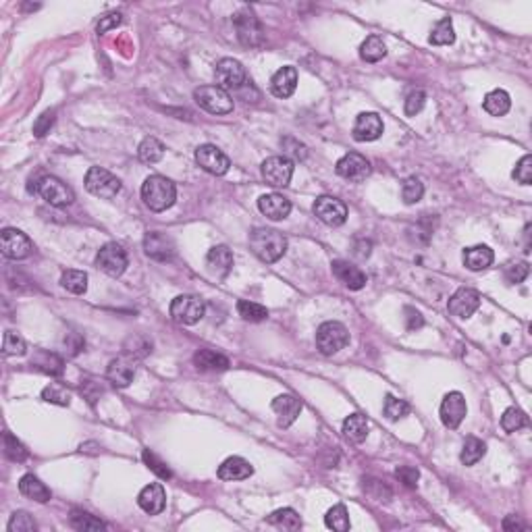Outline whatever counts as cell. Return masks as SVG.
<instances>
[{
	"mask_svg": "<svg viewBox=\"0 0 532 532\" xmlns=\"http://www.w3.org/2000/svg\"><path fill=\"white\" fill-rule=\"evenodd\" d=\"M194 364L200 370H227L229 368V360L213 349H200L195 352Z\"/></svg>",
	"mask_w": 532,
	"mask_h": 532,
	"instance_id": "obj_35",
	"label": "cell"
},
{
	"mask_svg": "<svg viewBox=\"0 0 532 532\" xmlns=\"http://www.w3.org/2000/svg\"><path fill=\"white\" fill-rule=\"evenodd\" d=\"M424 102H426V94L422 92V90H416V92H411L410 96L406 98V106H404V111H406V115L408 117H414V115H418L422 108H424Z\"/></svg>",
	"mask_w": 532,
	"mask_h": 532,
	"instance_id": "obj_56",
	"label": "cell"
},
{
	"mask_svg": "<svg viewBox=\"0 0 532 532\" xmlns=\"http://www.w3.org/2000/svg\"><path fill=\"white\" fill-rule=\"evenodd\" d=\"M138 156L145 165H156L165 156V145L160 144L156 138H144L138 148Z\"/></svg>",
	"mask_w": 532,
	"mask_h": 532,
	"instance_id": "obj_37",
	"label": "cell"
},
{
	"mask_svg": "<svg viewBox=\"0 0 532 532\" xmlns=\"http://www.w3.org/2000/svg\"><path fill=\"white\" fill-rule=\"evenodd\" d=\"M370 433V422L362 414H352L343 420V435L352 443H364Z\"/></svg>",
	"mask_w": 532,
	"mask_h": 532,
	"instance_id": "obj_30",
	"label": "cell"
},
{
	"mask_svg": "<svg viewBox=\"0 0 532 532\" xmlns=\"http://www.w3.org/2000/svg\"><path fill=\"white\" fill-rule=\"evenodd\" d=\"M138 506L144 509L150 516H158L163 513V509L167 506V493L163 488V484L152 483L144 486L138 495Z\"/></svg>",
	"mask_w": 532,
	"mask_h": 532,
	"instance_id": "obj_21",
	"label": "cell"
},
{
	"mask_svg": "<svg viewBox=\"0 0 532 532\" xmlns=\"http://www.w3.org/2000/svg\"><path fill=\"white\" fill-rule=\"evenodd\" d=\"M61 285L69 293H75V295H81L88 291V275L83 270H75V268H69L63 272L61 277Z\"/></svg>",
	"mask_w": 532,
	"mask_h": 532,
	"instance_id": "obj_38",
	"label": "cell"
},
{
	"mask_svg": "<svg viewBox=\"0 0 532 532\" xmlns=\"http://www.w3.org/2000/svg\"><path fill=\"white\" fill-rule=\"evenodd\" d=\"M258 208L266 218L270 220H283L290 217L291 213V202L281 194H265L258 198Z\"/></svg>",
	"mask_w": 532,
	"mask_h": 532,
	"instance_id": "obj_22",
	"label": "cell"
},
{
	"mask_svg": "<svg viewBox=\"0 0 532 532\" xmlns=\"http://www.w3.org/2000/svg\"><path fill=\"white\" fill-rule=\"evenodd\" d=\"M233 24H235L237 38H240V42H242L243 46H247V48H260V46H265V27H262L260 19L256 17V13L252 9L245 6L242 11H237L235 17H233Z\"/></svg>",
	"mask_w": 532,
	"mask_h": 532,
	"instance_id": "obj_3",
	"label": "cell"
},
{
	"mask_svg": "<svg viewBox=\"0 0 532 532\" xmlns=\"http://www.w3.org/2000/svg\"><path fill=\"white\" fill-rule=\"evenodd\" d=\"M121 13H111V15H106V17H102L100 19V24H98V34H106L108 29H113V27H117V25L121 24Z\"/></svg>",
	"mask_w": 532,
	"mask_h": 532,
	"instance_id": "obj_57",
	"label": "cell"
},
{
	"mask_svg": "<svg viewBox=\"0 0 532 532\" xmlns=\"http://www.w3.org/2000/svg\"><path fill=\"white\" fill-rule=\"evenodd\" d=\"M360 56L366 63H379L387 56V46L379 36H368L360 46Z\"/></svg>",
	"mask_w": 532,
	"mask_h": 532,
	"instance_id": "obj_36",
	"label": "cell"
},
{
	"mask_svg": "<svg viewBox=\"0 0 532 532\" xmlns=\"http://www.w3.org/2000/svg\"><path fill=\"white\" fill-rule=\"evenodd\" d=\"M54 119H56V111H46L38 117V121L34 123V135L36 138H44L46 133H50L52 125H54Z\"/></svg>",
	"mask_w": 532,
	"mask_h": 532,
	"instance_id": "obj_54",
	"label": "cell"
},
{
	"mask_svg": "<svg viewBox=\"0 0 532 532\" xmlns=\"http://www.w3.org/2000/svg\"><path fill=\"white\" fill-rule=\"evenodd\" d=\"M495 260V254L488 245H472V247H466L464 250V266L474 270V272H481L484 268L493 265Z\"/></svg>",
	"mask_w": 532,
	"mask_h": 532,
	"instance_id": "obj_28",
	"label": "cell"
},
{
	"mask_svg": "<svg viewBox=\"0 0 532 532\" xmlns=\"http://www.w3.org/2000/svg\"><path fill=\"white\" fill-rule=\"evenodd\" d=\"M324 524L329 528L337 532H347L349 531V516H347V508L343 503H337L327 511L324 516Z\"/></svg>",
	"mask_w": 532,
	"mask_h": 532,
	"instance_id": "obj_40",
	"label": "cell"
},
{
	"mask_svg": "<svg viewBox=\"0 0 532 532\" xmlns=\"http://www.w3.org/2000/svg\"><path fill=\"white\" fill-rule=\"evenodd\" d=\"M268 524L281 528V531H300L302 528V518L297 516V511L291 508H283L272 511L268 518H266Z\"/></svg>",
	"mask_w": 532,
	"mask_h": 532,
	"instance_id": "obj_31",
	"label": "cell"
},
{
	"mask_svg": "<svg viewBox=\"0 0 532 532\" xmlns=\"http://www.w3.org/2000/svg\"><path fill=\"white\" fill-rule=\"evenodd\" d=\"M331 268H333V275L337 277L339 281H341L347 290L358 291L362 290L364 285L368 283V279H366V275H364L362 270H360L358 266L345 262V260H335V262L331 265Z\"/></svg>",
	"mask_w": 532,
	"mask_h": 532,
	"instance_id": "obj_23",
	"label": "cell"
},
{
	"mask_svg": "<svg viewBox=\"0 0 532 532\" xmlns=\"http://www.w3.org/2000/svg\"><path fill=\"white\" fill-rule=\"evenodd\" d=\"M237 312L242 316L243 320H250V322H260L268 316V310L265 306L256 304V302H247V300H240L237 302Z\"/></svg>",
	"mask_w": 532,
	"mask_h": 532,
	"instance_id": "obj_43",
	"label": "cell"
},
{
	"mask_svg": "<svg viewBox=\"0 0 532 532\" xmlns=\"http://www.w3.org/2000/svg\"><path fill=\"white\" fill-rule=\"evenodd\" d=\"M312 210H314L318 220H322L329 227H341L347 220V206L341 200L333 198V195H320V198H316Z\"/></svg>",
	"mask_w": 532,
	"mask_h": 532,
	"instance_id": "obj_13",
	"label": "cell"
},
{
	"mask_svg": "<svg viewBox=\"0 0 532 532\" xmlns=\"http://www.w3.org/2000/svg\"><path fill=\"white\" fill-rule=\"evenodd\" d=\"M19 493L24 497H27V499H31V501H38V503H46V501H50V497H52L48 486L42 483L38 476H34V474L21 476V481H19Z\"/></svg>",
	"mask_w": 532,
	"mask_h": 532,
	"instance_id": "obj_29",
	"label": "cell"
},
{
	"mask_svg": "<svg viewBox=\"0 0 532 532\" xmlns=\"http://www.w3.org/2000/svg\"><path fill=\"white\" fill-rule=\"evenodd\" d=\"M484 454H486L484 441H481L479 436H468V439L464 441L460 460L464 466H474V464H479V461L483 460Z\"/></svg>",
	"mask_w": 532,
	"mask_h": 532,
	"instance_id": "obj_34",
	"label": "cell"
},
{
	"mask_svg": "<svg viewBox=\"0 0 532 532\" xmlns=\"http://www.w3.org/2000/svg\"><path fill=\"white\" fill-rule=\"evenodd\" d=\"M468 414V406H466V399L461 395L460 391H451L443 397V404H441V422L447 426V429H458L461 424V420L466 418Z\"/></svg>",
	"mask_w": 532,
	"mask_h": 532,
	"instance_id": "obj_17",
	"label": "cell"
},
{
	"mask_svg": "<svg viewBox=\"0 0 532 532\" xmlns=\"http://www.w3.org/2000/svg\"><path fill=\"white\" fill-rule=\"evenodd\" d=\"M250 247L262 262H277L287 252V237L275 229H254L250 233Z\"/></svg>",
	"mask_w": 532,
	"mask_h": 532,
	"instance_id": "obj_1",
	"label": "cell"
},
{
	"mask_svg": "<svg viewBox=\"0 0 532 532\" xmlns=\"http://www.w3.org/2000/svg\"><path fill=\"white\" fill-rule=\"evenodd\" d=\"M2 349L6 356H24L27 352V345H25V339L15 333V331H6L4 333V341H2Z\"/></svg>",
	"mask_w": 532,
	"mask_h": 532,
	"instance_id": "obj_50",
	"label": "cell"
},
{
	"mask_svg": "<svg viewBox=\"0 0 532 532\" xmlns=\"http://www.w3.org/2000/svg\"><path fill=\"white\" fill-rule=\"evenodd\" d=\"M36 194L42 195V200H46L50 206H56V208H63V206H69L75 200V194L73 190L63 183L58 177H52V175H46L42 177L38 183H36Z\"/></svg>",
	"mask_w": 532,
	"mask_h": 532,
	"instance_id": "obj_8",
	"label": "cell"
},
{
	"mask_svg": "<svg viewBox=\"0 0 532 532\" xmlns=\"http://www.w3.org/2000/svg\"><path fill=\"white\" fill-rule=\"evenodd\" d=\"M195 104L210 115H229L233 113V98L218 86H202L195 88Z\"/></svg>",
	"mask_w": 532,
	"mask_h": 532,
	"instance_id": "obj_5",
	"label": "cell"
},
{
	"mask_svg": "<svg viewBox=\"0 0 532 532\" xmlns=\"http://www.w3.org/2000/svg\"><path fill=\"white\" fill-rule=\"evenodd\" d=\"M406 318H408V331H416V329H420L422 324H424V320H422V316L420 312H416L414 308H406Z\"/></svg>",
	"mask_w": 532,
	"mask_h": 532,
	"instance_id": "obj_58",
	"label": "cell"
},
{
	"mask_svg": "<svg viewBox=\"0 0 532 532\" xmlns=\"http://www.w3.org/2000/svg\"><path fill=\"white\" fill-rule=\"evenodd\" d=\"M297 88L295 67H281L270 79V92L277 98H290Z\"/></svg>",
	"mask_w": 532,
	"mask_h": 532,
	"instance_id": "obj_25",
	"label": "cell"
},
{
	"mask_svg": "<svg viewBox=\"0 0 532 532\" xmlns=\"http://www.w3.org/2000/svg\"><path fill=\"white\" fill-rule=\"evenodd\" d=\"M272 411L277 414L279 426L287 429L297 420V416L302 411V401L291 393H283V395L272 399Z\"/></svg>",
	"mask_w": 532,
	"mask_h": 532,
	"instance_id": "obj_20",
	"label": "cell"
},
{
	"mask_svg": "<svg viewBox=\"0 0 532 532\" xmlns=\"http://www.w3.org/2000/svg\"><path fill=\"white\" fill-rule=\"evenodd\" d=\"M503 528L506 531H526V524L518 520V516H508L503 520Z\"/></svg>",
	"mask_w": 532,
	"mask_h": 532,
	"instance_id": "obj_59",
	"label": "cell"
},
{
	"mask_svg": "<svg viewBox=\"0 0 532 532\" xmlns=\"http://www.w3.org/2000/svg\"><path fill=\"white\" fill-rule=\"evenodd\" d=\"M335 170H337L339 177H343L352 183H362L364 179L372 173V167H370L366 156L358 154V152H349L343 158H339Z\"/></svg>",
	"mask_w": 532,
	"mask_h": 532,
	"instance_id": "obj_14",
	"label": "cell"
},
{
	"mask_svg": "<svg viewBox=\"0 0 532 532\" xmlns=\"http://www.w3.org/2000/svg\"><path fill=\"white\" fill-rule=\"evenodd\" d=\"M142 458H144L145 466H148V468H150V470H152V472H154V474H156L158 479H163V481H169L170 476H173V474H170V470L167 468V464H165L163 460H158V458H156V456H154L152 451H148V449H145L144 454H142Z\"/></svg>",
	"mask_w": 532,
	"mask_h": 532,
	"instance_id": "obj_52",
	"label": "cell"
},
{
	"mask_svg": "<svg viewBox=\"0 0 532 532\" xmlns=\"http://www.w3.org/2000/svg\"><path fill=\"white\" fill-rule=\"evenodd\" d=\"M383 411H385V416H387L389 420H401V418H406L408 414H410V406L404 401V399H397V397H393V395H387L385 397V406H383Z\"/></svg>",
	"mask_w": 532,
	"mask_h": 532,
	"instance_id": "obj_48",
	"label": "cell"
},
{
	"mask_svg": "<svg viewBox=\"0 0 532 532\" xmlns=\"http://www.w3.org/2000/svg\"><path fill=\"white\" fill-rule=\"evenodd\" d=\"M479 308H481V293L476 290H470V287H461L456 291L447 304L449 314L456 316V318H470Z\"/></svg>",
	"mask_w": 532,
	"mask_h": 532,
	"instance_id": "obj_16",
	"label": "cell"
},
{
	"mask_svg": "<svg viewBox=\"0 0 532 532\" xmlns=\"http://www.w3.org/2000/svg\"><path fill=\"white\" fill-rule=\"evenodd\" d=\"M524 426H528V416L520 410V408H508V410L503 411V416H501V429L506 433L511 435V433H516V431H520Z\"/></svg>",
	"mask_w": 532,
	"mask_h": 532,
	"instance_id": "obj_42",
	"label": "cell"
},
{
	"mask_svg": "<svg viewBox=\"0 0 532 532\" xmlns=\"http://www.w3.org/2000/svg\"><path fill=\"white\" fill-rule=\"evenodd\" d=\"M31 366L40 368L42 372L46 374H52V377H58L63 374V360L56 356V354H48V352H40L34 360H31Z\"/></svg>",
	"mask_w": 532,
	"mask_h": 532,
	"instance_id": "obj_41",
	"label": "cell"
},
{
	"mask_svg": "<svg viewBox=\"0 0 532 532\" xmlns=\"http://www.w3.org/2000/svg\"><path fill=\"white\" fill-rule=\"evenodd\" d=\"M42 399L48 404H56V406H69L71 393L58 383H50L48 387H44V391H42Z\"/></svg>",
	"mask_w": 532,
	"mask_h": 532,
	"instance_id": "obj_44",
	"label": "cell"
},
{
	"mask_svg": "<svg viewBox=\"0 0 532 532\" xmlns=\"http://www.w3.org/2000/svg\"><path fill=\"white\" fill-rule=\"evenodd\" d=\"M215 75H217V86L222 88L225 92L229 90H242L247 83V75L240 61L235 58H220L215 67Z\"/></svg>",
	"mask_w": 532,
	"mask_h": 532,
	"instance_id": "obj_9",
	"label": "cell"
},
{
	"mask_svg": "<svg viewBox=\"0 0 532 532\" xmlns=\"http://www.w3.org/2000/svg\"><path fill=\"white\" fill-rule=\"evenodd\" d=\"M424 195V183L418 177H408L401 185V198L406 204H416Z\"/></svg>",
	"mask_w": 532,
	"mask_h": 532,
	"instance_id": "obj_46",
	"label": "cell"
},
{
	"mask_svg": "<svg viewBox=\"0 0 532 532\" xmlns=\"http://www.w3.org/2000/svg\"><path fill=\"white\" fill-rule=\"evenodd\" d=\"M262 177L272 188H287L293 177V160L287 156H270L262 163Z\"/></svg>",
	"mask_w": 532,
	"mask_h": 532,
	"instance_id": "obj_12",
	"label": "cell"
},
{
	"mask_svg": "<svg viewBox=\"0 0 532 532\" xmlns=\"http://www.w3.org/2000/svg\"><path fill=\"white\" fill-rule=\"evenodd\" d=\"M170 318L179 324H195L204 318L206 306L198 295H177L170 302Z\"/></svg>",
	"mask_w": 532,
	"mask_h": 532,
	"instance_id": "obj_6",
	"label": "cell"
},
{
	"mask_svg": "<svg viewBox=\"0 0 532 532\" xmlns=\"http://www.w3.org/2000/svg\"><path fill=\"white\" fill-rule=\"evenodd\" d=\"M528 272H531V266L526 265V262H511V265L506 266V279H508V283H522L526 277H528Z\"/></svg>",
	"mask_w": 532,
	"mask_h": 532,
	"instance_id": "obj_53",
	"label": "cell"
},
{
	"mask_svg": "<svg viewBox=\"0 0 532 532\" xmlns=\"http://www.w3.org/2000/svg\"><path fill=\"white\" fill-rule=\"evenodd\" d=\"M144 252L156 262H169L175 256V243L167 233L160 231H150L144 237Z\"/></svg>",
	"mask_w": 532,
	"mask_h": 532,
	"instance_id": "obj_18",
	"label": "cell"
},
{
	"mask_svg": "<svg viewBox=\"0 0 532 532\" xmlns=\"http://www.w3.org/2000/svg\"><path fill=\"white\" fill-rule=\"evenodd\" d=\"M511 106V98L506 90H493L483 100V108L493 117H503Z\"/></svg>",
	"mask_w": 532,
	"mask_h": 532,
	"instance_id": "obj_32",
	"label": "cell"
},
{
	"mask_svg": "<svg viewBox=\"0 0 532 532\" xmlns=\"http://www.w3.org/2000/svg\"><path fill=\"white\" fill-rule=\"evenodd\" d=\"M347 343H349V333L345 324L337 320H327L316 331V347L320 349L322 356H335Z\"/></svg>",
	"mask_w": 532,
	"mask_h": 532,
	"instance_id": "obj_4",
	"label": "cell"
},
{
	"mask_svg": "<svg viewBox=\"0 0 532 532\" xmlns=\"http://www.w3.org/2000/svg\"><path fill=\"white\" fill-rule=\"evenodd\" d=\"M69 522H71L73 528L79 532H100L106 528V524L100 518L83 511V509H73L71 516H69Z\"/></svg>",
	"mask_w": 532,
	"mask_h": 532,
	"instance_id": "obj_33",
	"label": "cell"
},
{
	"mask_svg": "<svg viewBox=\"0 0 532 532\" xmlns=\"http://www.w3.org/2000/svg\"><path fill=\"white\" fill-rule=\"evenodd\" d=\"M218 479L220 481H245L254 474V468L250 466V461L243 458H227L218 466Z\"/></svg>",
	"mask_w": 532,
	"mask_h": 532,
	"instance_id": "obj_24",
	"label": "cell"
},
{
	"mask_svg": "<svg viewBox=\"0 0 532 532\" xmlns=\"http://www.w3.org/2000/svg\"><path fill=\"white\" fill-rule=\"evenodd\" d=\"M142 200L152 213H165L177 200V188L163 175H150L142 185Z\"/></svg>",
	"mask_w": 532,
	"mask_h": 532,
	"instance_id": "obj_2",
	"label": "cell"
},
{
	"mask_svg": "<svg viewBox=\"0 0 532 532\" xmlns=\"http://www.w3.org/2000/svg\"><path fill=\"white\" fill-rule=\"evenodd\" d=\"M4 456L11 461H24L27 458V449L17 436L4 433Z\"/></svg>",
	"mask_w": 532,
	"mask_h": 532,
	"instance_id": "obj_49",
	"label": "cell"
},
{
	"mask_svg": "<svg viewBox=\"0 0 532 532\" xmlns=\"http://www.w3.org/2000/svg\"><path fill=\"white\" fill-rule=\"evenodd\" d=\"M135 377V366L129 358H115L106 368V379L115 387H127Z\"/></svg>",
	"mask_w": 532,
	"mask_h": 532,
	"instance_id": "obj_26",
	"label": "cell"
},
{
	"mask_svg": "<svg viewBox=\"0 0 532 532\" xmlns=\"http://www.w3.org/2000/svg\"><path fill=\"white\" fill-rule=\"evenodd\" d=\"M195 163L206 170V173L217 175V177L225 175L229 170V167H231L229 156L213 144H204L195 150Z\"/></svg>",
	"mask_w": 532,
	"mask_h": 532,
	"instance_id": "obj_15",
	"label": "cell"
},
{
	"mask_svg": "<svg viewBox=\"0 0 532 532\" xmlns=\"http://www.w3.org/2000/svg\"><path fill=\"white\" fill-rule=\"evenodd\" d=\"M513 179L522 185H531L532 183V156L526 154L518 160L516 169H513Z\"/></svg>",
	"mask_w": 532,
	"mask_h": 532,
	"instance_id": "obj_51",
	"label": "cell"
},
{
	"mask_svg": "<svg viewBox=\"0 0 532 532\" xmlns=\"http://www.w3.org/2000/svg\"><path fill=\"white\" fill-rule=\"evenodd\" d=\"M395 476L399 479V483L404 484V486L416 488L418 479H420V472H418V468H414V466H399V468L395 470Z\"/></svg>",
	"mask_w": 532,
	"mask_h": 532,
	"instance_id": "obj_55",
	"label": "cell"
},
{
	"mask_svg": "<svg viewBox=\"0 0 532 532\" xmlns=\"http://www.w3.org/2000/svg\"><path fill=\"white\" fill-rule=\"evenodd\" d=\"M96 265L100 270H104L111 277H121L129 266V258L119 243H106L98 252Z\"/></svg>",
	"mask_w": 532,
	"mask_h": 532,
	"instance_id": "obj_11",
	"label": "cell"
},
{
	"mask_svg": "<svg viewBox=\"0 0 532 532\" xmlns=\"http://www.w3.org/2000/svg\"><path fill=\"white\" fill-rule=\"evenodd\" d=\"M0 247L2 256L9 260H25L34 252V243L19 229H4L0 233Z\"/></svg>",
	"mask_w": 532,
	"mask_h": 532,
	"instance_id": "obj_10",
	"label": "cell"
},
{
	"mask_svg": "<svg viewBox=\"0 0 532 532\" xmlns=\"http://www.w3.org/2000/svg\"><path fill=\"white\" fill-rule=\"evenodd\" d=\"M152 352V341L144 335H135L125 341V354L133 358H144Z\"/></svg>",
	"mask_w": 532,
	"mask_h": 532,
	"instance_id": "obj_45",
	"label": "cell"
},
{
	"mask_svg": "<svg viewBox=\"0 0 532 532\" xmlns=\"http://www.w3.org/2000/svg\"><path fill=\"white\" fill-rule=\"evenodd\" d=\"M86 190L92 195H98V198H115V195L121 192V181L111 173V170L102 169V167H92V169L86 173Z\"/></svg>",
	"mask_w": 532,
	"mask_h": 532,
	"instance_id": "obj_7",
	"label": "cell"
},
{
	"mask_svg": "<svg viewBox=\"0 0 532 532\" xmlns=\"http://www.w3.org/2000/svg\"><path fill=\"white\" fill-rule=\"evenodd\" d=\"M38 528L36 520L27 513V511H15L6 524V531L9 532H34Z\"/></svg>",
	"mask_w": 532,
	"mask_h": 532,
	"instance_id": "obj_47",
	"label": "cell"
},
{
	"mask_svg": "<svg viewBox=\"0 0 532 532\" xmlns=\"http://www.w3.org/2000/svg\"><path fill=\"white\" fill-rule=\"evenodd\" d=\"M206 265L213 275L225 277L229 275V270L233 268V252L227 245H215L208 254H206Z\"/></svg>",
	"mask_w": 532,
	"mask_h": 532,
	"instance_id": "obj_27",
	"label": "cell"
},
{
	"mask_svg": "<svg viewBox=\"0 0 532 532\" xmlns=\"http://www.w3.org/2000/svg\"><path fill=\"white\" fill-rule=\"evenodd\" d=\"M383 119L377 113H360L354 123V140L356 142H374L383 135Z\"/></svg>",
	"mask_w": 532,
	"mask_h": 532,
	"instance_id": "obj_19",
	"label": "cell"
},
{
	"mask_svg": "<svg viewBox=\"0 0 532 532\" xmlns=\"http://www.w3.org/2000/svg\"><path fill=\"white\" fill-rule=\"evenodd\" d=\"M454 42H456V31H454L451 17H443V19L433 27L431 44H435V46H449V44H454Z\"/></svg>",
	"mask_w": 532,
	"mask_h": 532,
	"instance_id": "obj_39",
	"label": "cell"
}]
</instances>
